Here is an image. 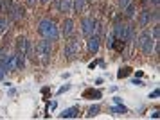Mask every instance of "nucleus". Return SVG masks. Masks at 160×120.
Instances as JSON below:
<instances>
[{
    "label": "nucleus",
    "mask_w": 160,
    "mask_h": 120,
    "mask_svg": "<svg viewBox=\"0 0 160 120\" xmlns=\"http://www.w3.org/2000/svg\"><path fill=\"white\" fill-rule=\"evenodd\" d=\"M23 16H25V9H23V6L22 4H18V2H15V4L11 6V9H9L8 18L11 22H20V20H23Z\"/></svg>",
    "instance_id": "obj_6"
},
{
    "label": "nucleus",
    "mask_w": 160,
    "mask_h": 120,
    "mask_svg": "<svg viewBox=\"0 0 160 120\" xmlns=\"http://www.w3.org/2000/svg\"><path fill=\"white\" fill-rule=\"evenodd\" d=\"M67 90H70V84H65V86H61V88H59V90H58V93H59V95H61V93H65Z\"/></svg>",
    "instance_id": "obj_31"
},
{
    "label": "nucleus",
    "mask_w": 160,
    "mask_h": 120,
    "mask_svg": "<svg viewBox=\"0 0 160 120\" xmlns=\"http://www.w3.org/2000/svg\"><path fill=\"white\" fill-rule=\"evenodd\" d=\"M131 84H135V86H144V83H142L140 79H133V81H131Z\"/></svg>",
    "instance_id": "obj_32"
},
{
    "label": "nucleus",
    "mask_w": 160,
    "mask_h": 120,
    "mask_svg": "<svg viewBox=\"0 0 160 120\" xmlns=\"http://www.w3.org/2000/svg\"><path fill=\"white\" fill-rule=\"evenodd\" d=\"M112 49L117 50L119 54H122L124 50H126V41H124V40H115V41H113V45H112Z\"/></svg>",
    "instance_id": "obj_22"
},
{
    "label": "nucleus",
    "mask_w": 160,
    "mask_h": 120,
    "mask_svg": "<svg viewBox=\"0 0 160 120\" xmlns=\"http://www.w3.org/2000/svg\"><path fill=\"white\" fill-rule=\"evenodd\" d=\"M87 2H95V0H87Z\"/></svg>",
    "instance_id": "obj_39"
},
{
    "label": "nucleus",
    "mask_w": 160,
    "mask_h": 120,
    "mask_svg": "<svg viewBox=\"0 0 160 120\" xmlns=\"http://www.w3.org/2000/svg\"><path fill=\"white\" fill-rule=\"evenodd\" d=\"M95 25H97V20H95L94 16H83V18H81V32L85 36L94 34Z\"/></svg>",
    "instance_id": "obj_5"
},
{
    "label": "nucleus",
    "mask_w": 160,
    "mask_h": 120,
    "mask_svg": "<svg viewBox=\"0 0 160 120\" xmlns=\"http://www.w3.org/2000/svg\"><path fill=\"white\" fill-rule=\"evenodd\" d=\"M131 74V68L130 66H122V68H119V72H117V77L119 79H124V77H128Z\"/></svg>",
    "instance_id": "obj_25"
},
{
    "label": "nucleus",
    "mask_w": 160,
    "mask_h": 120,
    "mask_svg": "<svg viewBox=\"0 0 160 120\" xmlns=\"http://www.w3.org/2000/svg\"><path fill=\"white\" fill-rule=\"evenodd\" d=\"M149 22H151V9L149 7H144L140 13H138V27H148L149 25Z\"/></svg>",
    "instance_id": "obj_11"
},
{
    "label": "nucleus",
    "mask_w": 160,
    "mask_h": 120,
    "mask_svg": "<svg viewBox=\"0 0 160 120\" xmlns=\"http://www.w3.org/2000/svg\"><path fill=\"white\" fill-rule=\"evenodd\" d=\"M149 2H151V4H153L155 7H158V2H160V0H149Z\"/></svg>",
    "instance_id": "obj_38"
},
{
    "label": "nucleus",
    "mask_w": 160,
    "mask_h": 120,
    "mask_svg": "<svg viewBox=\"0 0 160 120\" xmlns=\"http://www.w3.org/2000/svg\"><path fill=\"white\" fill-rule=\"evenodd\" d=\"M151 38L155 40V41H158V38H160V27H158V23H155V27H153V34Z\"/></svg>",
    "instance_id": "obj_28"
},
{
    "label": "nucleus",
    "mask_w": 160,
    "mask_h": 120,
    "mask_svg": "<svg viewBox=\"0 0 160 120\" xmlns=\"http://www.w3.org/2000/svg\"><path fill=\"white\" fill-rule=\"evenodd\" d=\"M113 102H115V104H122V99H121V97H113Z\"/></svg>",
    "instance_id": "obj_35"
},
{
    "label": "nucleus",
    "mask_w": 160,
    "mask_h": 120,
    "mask_svg": "<svg viewBox=\"0 0 160 120\" xmlns=\"http://www.w3.org/2000/svg\"><path fill=\"white\" fill-rule=\"evenodd\" d=\"M83 97L85 99H101V92L99 90H94V88H88L83 92Z\"/></svg>",
    "instance_id": "obj_20"
},
{
    "label": "nucleus",
    "mask_w": 160,
    "mask_h": 120,
    "mask_svg": "<svg viewBox=\"0 0 160 120\" xmlns=\"http://www.w3.org/2000/svg\"><path fill=\"white\" fill-rule=\"evenodd\" d=\"M85 9H87V0H72V11L81 14L85 13Z\"/></svg>",
    "instance_id": "obj_16"
},
{
    "label": "nucleus",
    "mask_w": 160,
    "mask_h": 120,
    "mask_svg": "<svg viewBox=\"0 0 160 120\" xmlns=\"http://www.w3.org/2000/svg\"><path fill=\"white\" fill-rule=\"evenodd\" d=\"M49 2H51V0H38V4H43V6H47Z\"/></svg>",
    "instance_id": "obj_37"
},
{
    "label": "nucleus",
    "mask_w": 160,
    "mask_h": 120,
    "mask_svg": "<svg viewBox=\"0 0 160 120\" xmlns=\"http://www.w3.org/2000/svg\"><path fill=\"white\" fill-rule=\"evenodd\" d=\"M117 2H119V7H121V9H124V7L128 6L131 0H117Z\"/></svg>",
    "instance_id": "obj_29"
},
{
    "label": "nucleus",
    "mask_w": 160,
    "mask_h": 120,
    "mask_svg": "<svg viewBox=\"0 0 160 120\" xmlns=\"http://www.w3.org/2000/svg\"><path fill=\"white\" fill-rule=\"evenodd\" d=\"M104 41H106V47H108V49H112V45H113V41H115V36H113V32H106Z\"/></svg>",
    "instance_id": "obj_26"
},
{
    "label": "nucleus",
    "mask_w": 160,
    "mask_h": 120,
    "mask_svg": "<svg viewBox=\"0 0 160 120\" xmlns=\"http://www.w3.org/2000/svg\"><path fill=\"white\" fill-rule=\"evenodd\" d=\"M135 25L133 23H128V29H126V41H133L135 40Z\"/></svg>",
    "instance_id": "obj_23"
},
{
    "label": "nucleus",
    "mask_w": 160,
    "mask_h": 120,
    "mask_svg": "<svg viewBox=\"0 0 160 120\" xmlns=\"http://www.w3.org/2000/svg\"><path fill=\"white\" fill-rule=\"evenodd\" d=\"M16 52H22V54H25V49H27V38H23V36H18L16 38Z\"/></svg>",
    "instance_id": "obj_17"
},
{
    "label": "nucleus",
    "mask_w": 160,
    "mask_h": 120,
    "mask_svg": "<svg viewBox=\"0 0 160 120\" xmlns=\"http://www.w3.org/2000/svg\"><path fill=\"white\" fill-rule=\"evenodd\" d=\"M0 65L4 66V70L6 72H16V63H15V56H11V54H4L2 59H0Z\"/></svg>",
    "instance_id": "obj_9"
},
{
    "label": "nucleus",
    "mask_w": 160,
    "mask_h": 120,
    "mask_svg": "<svg viewBox=\"0 0 160 120\" xmlns=\"http://www.w3.org/2000/svg\"><path fill=\"white\" fill-rule=\"evenodd\" d=\"M13 4H15V0H0V13L2 14L9 13V9H11Z\"/></svg>",
    "instance_id": "obj_21"
},
{
    "label": "nucleus",
    "mask_w": 160,
    "mask_h": 120,
    "mask_svg": "<svg viewBox=\"0 0 160 120\" xmlns=\"http://www.w3.org/2000/svg\"><path fill=\"white\" fill-rule=\"evenodd\" d=\"M25 56L32 59V61H36V43L27 40V49H25Z\"/></svg>",
    "instance_id": "obj_15"
},
{
    "label": "nucleus",
    "mask_w": 160,
    "mask_h": 120,
    "mask_svg": "<svg viewBox=\"0 0 160 120\" xmlns=\"http://www.w3.org/2000/svg\"><path fill=\"white\" fill-rule=\"evenodd\" d=\"M81 52V45H79V40H70V41L65 45V50H63V54H65L67 59H74V57H78Z\"/></svg>",
    "instance_id": "obj_4"
},
{
    "label": "nucleus",
    "mask_w": 160,
    "mask_h": 120,
    "mask_svg": "<svg viewBox=\"0 0 160 120\" xmlns=\"http://www.w3.org/2000/svg\"><path fill=\"white\" fill-rule=\"evenodd\" d=\"M15 63H16V70H23V68H25V54L16 52L15 54Z\"/></svg>",
    "instance_id": "obj_18"
},
{
    "label": "nucleus",
    "mask_w": 160,
    "mask_h": 120,
    "mask_svg": "<svg viewBox=\"0 0 160 120\" xmlns=\"http://www.w3.org/2000/svg\"><path fill=\"white\" fill-rule=\"evenodd\" d=\"M110 113L112 115H124V113H128V108H124L122 104H117L115 108H110Z\"/></svg>",
    "instance_id": "obj_24"
},
{
    "label": "nucleus",
    "mask_w": 160,
    "mask_h": 120,
    "mask_svg": "<svg viewBox=\"0 0 160 120\" xmlns=\"http://www.w3.org/2000/svg\"><path fill=\"white\" fill-rule=\"evenodd\" d=\"M56 7L61 14L72 13V0H56Z\"/></svg>",
    "instance_id": "obj_12"
},
{
    "label": "nucleus",
    "mask_w": 160,
    "mask_h": 120,
    "mask_svg": "<svg viewBox=\"0 0 160 120\" xmlns=\"http://www.w3.org/2000/svg\"><path fill=\"white\" fill-rule=\"evenodd\" d=\"M135 45H137V49L142 50V54L149 56L153 52V47H155V40L151 38V32L149 31H142L138 34V38L135 40Z\"/></svg>",
    "instance_id": "obj_3"
},
{
    "label": "nucleus",
    "mask_w": 160,
    "mask_h": 120,
    "mask_svg": "<svg viewBox=\"0 0 160 120\" xmlns=\"http://www.w3.org/2000/svg\"><path fill=\"white\" fill-rule=\"evenodd\" d=\"M52 52H54V41L42 38L36 43V59H40L43 65L49 63V59L52 57Z\"/></svg>",
    "instance_id": "obj_2"
},
{
    "label": "nucleus",
    "mask_w": 160,
    "mask_h": 120,
    "mask_svg": "<svg viewBox=\"0 0 160 120\" xmlns=\"http://www.w3.org/2000/svg\"><path fill=\"white\" fill-rule=\"evenodd\" d=\"M79 117V108L72 106V108H67L63 113H59V118H76Z\"/></svg>",
    "instance_id": "obj_14"
},
{
    "label": "nucleus",
    "mask_w": 160,
    "mask_h": 120,
    "mask_svg": "<svg viewBox=\"0 0 160 120\" xmlns=\"http://www.w3.org/2000/svg\"><path fill=\"white\" fill-rule=\"evenodd\" d=\"M38 32L42 38L51 40V41H58L59 40V27L56 25V22L51 18H43L38 23Z\"/></svg>",
    "instance_id": "obj_1"
},
{
    "label": "nucleus",
    "mask_w": 160,
    "mask_h": 120,
    "mask_svg": "<svg viewBox=\"0 0 160 120\" xmlns=\"http://www.w3.org/2000/svg\"><path fill=\"white\" fill-rule=\"evenodd\" d=\"M99 111H101V106H99V104H95V106H92L90 109H88L87 117H95V115H99Z\"/></svg>",
    "instance_id": "obj_27"
},
{
    "label": "nucleus",
    "mask_w": 160,
    "mask_h": 120,
    "mask_svg": "<svg viewBox=\"0 0 160 120\" xmlns=\"http://www.w3.org/2000/svg\"><path fill=\"white\" fill-rule=\"evenodd\" d=\"M76 32V23H74L72 18H65L61 22V27H59V36L63 38H70V36Z\"/></svg>",
    "instance_id": "obj_7"
},
{
    "label": "nucleus",
    "mask_w": 160,
    "mask_h": 120,
    "mask_svg": "<svg viewBox=\"0 0 160 120\" xmlns=\"http://www.w3.org/2000/svg\"><path fill=\"white\" fill-rule=\"evenodd\" d=\"M158 95H160V90H155L153 93H149V99H157Z\"/></svg>",
    "instance_id": "obj_33"
},
{
    "label": "nucleus",
    "mask_w": 160,
    "mask_h": 120,
    "mask_svg": "<svg viewBox=\"0 0 160 120\" xmlns=\"http://www.w3.org/2000/svg\"><path fill=\"white\" fill-rule=\"evenodd\" d=\"M135 14H137V4L131 0L130 4L122 9V16L124 18H128V20H131V18H135Z\"/></svg>",
    "instance_id": "obj_13"
},
{
    "label": "nucleus",
    "mask_w": 160,
    "mask_h": 120,
    "mask_svg": "<svg viewBox=\"0 0 160 120\" xmlns=\"http://www.w3.org/2000/svg\"><path fill=\"white\" fill-rule=\"evenodd\" d=\"M6 74H8V72L4 70V66H2V65H0V81H2V79L6 77Z\"/></svg>",
    "instance_id": "obj_34"
},
{
    "label": "nucleus",
    "mask_w": 160,
    "mask_h": 120,
    "mask_svg": "<svg viewBox=\"0 0 160 120\" xmlns=\"http://www.w3.org/2000/svg\"><path fill=\"white\" fill-rule=\"evenodd\" d=\"M25 2V6H29V7H34L38 4V0H23Z\"/></svg>",
    "instance_id": "obj_30"
},
{
    "label": "nucleus",
    "mask_w": 160,
    "mask_h": 120,
    "mask_svg": "<svg viewBox=\"0 0 160 120\" xmlns=\"http://www.w3.org/2000/svg\"><path fill=\"white\" fill-rule=\"evenodd\" d=\"M126 29H128V23H124V22H115V25H113V36H115V40H124L126 41Z\"/></svg>",
    "instance_id": "obj_10"
},
{
    "label": "nucleus",
    "mask_w": 160,
    "mask_h": 120,
    "mask_svg": "<svg viewBox=\"0 0 160 120\" xmlns=\"http://www.w3.org/2000/svg\"><path fill=\"white\" fill-rule=\"evenodd\" d=\"M9 29H11V20H9L8 16H0V34L2 32H8Z\"/></svg>",
    "instance_id": "obj_19"
},
{
    "label": "nucleus",
    "mask_w": 160,
    "mask_h": 120,
    "mask_svg": "<svg viewBox=\"0 0 160 120\" xmlns=\"http://www.w3.org/2000/svg\"><path fill=\"white\" fill-rule=\"evenodd\" d=\"M87 49L90 54H97L99 49H101V36H97V34L87 36Z\"/></svg>",
    "instance_id": "obj_8"
},
{
    "label": "nucleus",
    "mask_w": 160,
    "mask_h": 120,
    "mask_svg": "<svg viewBox=\"0 0 160 120\" xmlns=\"http://www.w3.org/2000/svg\"><path fill=\"white\" fill-rule=\"evenodd\" d=\"M99 61H101V59H99ZM99 61H92V63L88 65V66H90V68H95V66H97V63H99Z\"/></svg>",
    "instance_id": "obj_36"
}]
</instances>
